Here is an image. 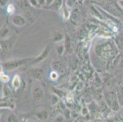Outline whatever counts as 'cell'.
Segmentation results:
<instances>
[{
    "instance_id": "cell-1",
    "label": "cell",
    "mask_w": 123,
    "mask_h": 122,
    "mask_svg": "<svg viewBox=\"0 0 123 122\" xmlns=\"http://www.w3.org/2000/svg\"><path fill=\"white\" fill-rule=\"evenodd\" d=\"M32 60L31 58H26V59H16V60H9L8 62L3 64V66L7 70H12L17 69L18 67L23 65L28 62Z\"/></svg>"
},
{
    "instance_id": "cell-2",
    "label": "cell",
    "mask_w": 123,
    "mask_h": 122,
    "mask_svg": "<svg viewBox=\"0 0 123 122\" xmlns=\"http://www.w3.org/2000/svg\"><path fill=\"white\" fill-rule=\"evenodd\" d=\"M33 95L35 101H40L43 98L44 93H43V91L41 88L39 87H36L33 89Z\"/></svg>"
},
{
    "instance_id": "cell-3",
    "label": "cell",
    "mask_w": 123,
    "mask_h": 122,
    "mask_svg": "<svg viewBox=\"0 0 123 122\" xmlns=\"http://www.w3.org/2000/svg\"><path fill=\"white\" fill-rule=\"evenodd\" d=\"M12 23H14L15 26L18 27L23 26L25 24V20L22 17L21 15H17L13 17L12 19Z\"/></svg>"
},
{
    "instance_id": "cell-4",
    "label": "cell",
    "mask_w": 123,
    "mask_h": 122,
    "mask_svg": "<svg viewBox=\"0 0 123 122\" xmlns=\"http://www.w3.org/2000/svg\"><path fill=\"white\" fill-rule=\"evenodd\" d=\"M49 54V47L47 46L43 50V51H42V53L40 54L36 59L34 60V62L35 63H37V62H42V60H43L44 59H46L48 57Z\"/></svg>"
},
{
    "instance_id": "cell-5",
    "label": "cell",
    "mask_w": 123,
    "mask_h": 122,
    "mask_svg": "<svg viewBox=\"0 0 123 122\" xmlns=\"http://www.w3.org/2000/svg\"><path fill=\"white\" fill-rule=\"evenodd\" d=\"M37 118L41 121H45L49 117V114L47 110H41L39 111L36 114Z\"/></svg>"
},
{
    "instance_id": "cell-6",
    "label": "cell",
    "mask_w": 123,
    "mask_h": 122,
    "mask_svg": "<svg viewBox=\"0 0 123 122\" xmlns=\"http://www.w3.org/2000/svg\"><path fill=\"white\" fill-rule=\"evenodd\" d=\"M62 0H55L53 3L49 6V7L51 9L53 10H57L60 9L61 7L62 6Z\"/></svg>"
},
{
    "instance_id": "cell-7",
    "label": "cell",
    "mask_w": 123,
    "mask_h": 122,
    "mask_svg": "<svg viewBox=\"0 0 123 122\" xmlns=\"http://www.w3.org/2000/svg\"><path fill=\"white\" fill-rule=\"evenodd\" d=\"M69 7L67 6L66 4H64L62 6V12L63 18L64 20H67L69 18L70 15V12L69 10Z\"/></svg>"
},
{
    "instance_id": "cell-8",
    "label": "cell",
    "mask_w": 123,
    "mask_h": 122,
    "mask_svg": "<svg viewBox=\"0 0 123 122\" xmlns=\"http://www.w3.org/2000/svg\"><path fill=\"white\" fill-rule=\"evenodd\" d=\"M21 84V79L20 77L18 75H15L14 78L12 80V86L15 89H17L18 87H20Z\"/></svg>"
},
{
    "instance_id": "cell-9",
    "label": "cell",
    "mask_w": 123,
    "mask_h": 122,
    "mask_svg": "<svg viewBox=\"0 0 123 122\" xmlns=\"http://www.w3.org/2000/svg\"><path fill=\"white\" fill-rule=\"evenodd\" d=\"M14 106V104L11 103V101L6 100V101H2L1 102V108H13Z\"/></svg>"
},
{
    "instance_id": "cell-10",
    "label": "cell",
    "mask_w": 123,
    "mask_h": 122,
    "mask_svg": "<svg viewBox=\"0 0 123 122\" xmlns=\"http://www.w3.org/2000/svg\"><path fill=\"white\" fill-rule=\"evenodd\" d=\"M52 37H53V40L54 42H58L63 39L64 35L61 32H55Z\"/></svg>"
},
{
    "instance_id": "cell-11",
    "label": "cell",
    "mask_w": 123,
    "mask_h": 122,
    "mask_svg": "<svg viewBox=\"0 0 123 122\" xmlns=\"http://www.w3.org/2000/svg\"><path fill=\"white\" fill-rule=\"evenodd\" d=\"M33 76L35 77L36 78H39L41 79L42 76V71L39 69H36V70H33Z\"/></svg>"
},
{
    "instance_id": "cell-12",
    "label": "cell",
    "mask_w": 123,
    "mask_h": 122,
    "mask_svg": "<svg viewBox=\"0 0 123 122\" xmlns=\"http://www.w3.org/2000/svg\"><path fill=\"white\" fill-rule=\"evenodd\" d=\"M77 1H78V0H66V4L69 8H72L75 6Z\"/></svg>"
},
{
    "instance_id": "cell-13",
    "label": "cell",
    "mask_w": 123,
    "mask_h": 122,
    "mask_svg": "<svg viewBox=\"0 0 123 122\" xmlns=\"http://www.w3.org/2000/svg\"><path fill=\"white\" fill-rule=\"evenodd\" d=\"M7 122H19V121L18 120L17 117L14 116V114H11L7 117Z\"/></svg>"
},
{
    "instance_id": "cell-14",
    "label": "cell",
    "mask_w": 123,
    "mask_h": 122,
    "mask_svg": "<svg viewBox=\"0 0 123 122\" xmlns=\"http://www.w3.org/2000/svg\"><path fill=\"white\" fill-rule=\"evenodd\" d=\"M15 11V7L12 4H9L7 7V12L9 15H12Z\"/></svg>"
},
{
    "instance_id": "cell-15",
    "label": "cell",
    "mask_w": 123,
    "mask_h": 122,
    "mask_svg": "<svg viewBox=\"0 0 123 122\" xmlns=\"http://www.w3.org/2000/svg\"><path fill=\"white\" fill-rule=\"evenodd\" d=\"M1 79L3 82H6L9 81V77L7 75H3V71H1Z\"/></svg>"
},
{
    "instance_id": "cell-16",
    "label": "cell",
    "mask_w": 123,
    "mask_h": 122,
    "mask_svg": "<svg viewBox=\"0 0 123 122\" xmlns=\"http://www.w3.org/2000/svg\"><path fill=\"white\" fill-rule=\"evenodd\" d=\"M58 102V97H57L56 95H53L51 96V104L52 105H55Z\"/></svg>"
},
{
    "instance_id": "cell-17",
    "label": "cell",
    "mask_w": 123,
    "mask_h": 122,
    "mask_svg": "<svg viewBox=\"0 0 123 122\" xmlns=\"http://www.w3.org/2000/svg\"><path fill=\"white\" fill-rule=\"evenodd\" d=\"M9 33V30L8 28H5L4 29H3V31H2V32H1L2 38L6 37L8 35Z\"/></svg>"
},
{
    "instance_id": "cell-18",
    "label": "cell",
    "mask_w": 123,
    "mask_h": 122,
    "mask_svg": "<svg viewBox=\"0 0 123 122\" xmlns=\"http://www.w3.org/2000/svg\"><path fill=\"white\" fill-rule=\"evenodd\" d=\"M53 122H64V118L62 116H59L55 118Z\"/></svg>"
},
{
    "instance_id": "cell-19",
    "label": "cell",
    "mask_w": 123,
    "mask_h": 122,
    "mask_svg": "<svg viewBox=\"0 0 123 122\" xmlns=\"http://www.w3.org/2000/svg\"><path fill=\"white\" fill-rule=\"evenodd\" d=\"M28 1L30 4L33 6H39V3H38V0H28Z\"/></svg>"
},
{
    "instance_id": "cell-20",
    "label": "cell",
    "mask_w": 123,
    "mask_h": 122,
    "mask_svg": "<svg viewBox=\"0 0 123 122\" xmlns=\"http://www.w3.org/2000/svg\"><path fill=\"white\" fill-rule=\"evenodd\" d=\"M64 46L63 45H61V46H58V48H57V52L59 54L61 55L62 53H63V51H64Z\"/></svg>"
},
{
    "instance_id": "cell-21",
    "label": "cell",
    "mask_w": 123,
    "mask_h": 122,
    "mask_svg": "<svg viewBox=\"0 0 123 122\" xmlns=\"http://www.w3.org/2000/svg\"><path fill=\"white\" fill-rule=\"evenodd\" d=\"M0 1H1V7L5 6L9 1V0H0Z\"/></svg>"
},
{
    "instance_id": "cell-22",
    "label": "cell",
    "mask_w": 123,
    "mask_h": 122,
    "mask_svg": "<svg viewBox=\"0 0 123 122\" xmlns=\"http://www.w3.org/2000/svg\"><path fill=\"white\" fill-rule=\"evenodd\" d=\"M57 77H58V75H57L56 73L55 72V71H53V72L51 73V78L53 79V80H55V79H56Z\"/></svg>"
},
{
    "instance_id": "cell-23",
    "label": "cell",
    "mask_w": 123,
    "mask_h": 122,
    "mask_svg": "<svg viewBox=\"0 0 123 122\" xmlns=\"http://www.w3.org/2000/svg\"><path fill=\"white\" fill-rule=\"evenodd\" d=\"M68 98V101H69V102H72V101H73V97H72L71 94H69L68 95V98Z\"/></svg>"
},
{
    "instance_id": "cell-24",
    "label": "cell",
    "mask_w": 123,
    "mask_h": 122,
    "mask_svg": "<svg viewBox=\"0 0 123 122\" xmlns=\"http://www.w3.org/2000/svg\"><path fill=\"white\" fill-rule=\"evenodd\" d=\"M45 2H46V0H38V3L39 4V6L45 4Z\"/></svg>"
},
{
    "instance_id": "cell-25",
    "label": "cell",
    "mask_w": 123,
    "mask_h": 122,
    "mask_svg": "<svg viewBox=\"0 0 123 122\" xmlns=\"http://www.w3.org/2000/svg\"><path fill=\"white\" fill-rule=\"evenodd\" d=\"M55 0H46V2H45V4L47 6H50L51 5L52 3H53Z\"/></svg>"
},
{
    "instance_id": "cell-26",
    "label": "cell",
    "mask_w": 123,
    "mask_h": 122,
    "mask_svg": "<svg viewBox=\"0 0 123 122\" xmlns=\"http://www.w3.org/2000/svg\"><path fill=\"white\" fill-rule=\"evenodd\" d=\"M118 3H119V6L121 7L123 9V0H119V1H118Z\"/></svg>"
},
{
    "instance_id": "cell-27",
    "label": "cell",
    "mask_w": 123,
    "mask_h": 122,
    "mask_svg": "<svg viewBox=\"0 0 123 122\" xmlns=\"http://www.w3.org/2000/svg\"><path fill=\"white\" fill-rule=\"evenodd\" d=\"M84 0H78V2H79V3H80V4H82Z\"/></svg>"
}]
</instances>
